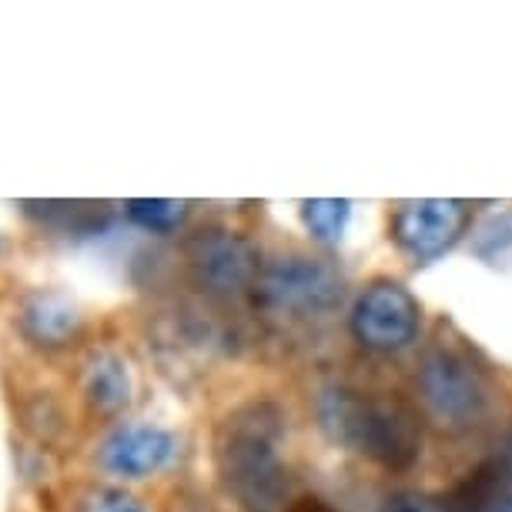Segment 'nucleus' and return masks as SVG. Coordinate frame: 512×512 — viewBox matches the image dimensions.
<instances>
[{
	"label": "nucleus",
	"mask_w": 512,
	"mask_h": 512,
	"mask_svg": "<svg viewBox=\"0 0 512 512\" xmlns=\"http://www.w3.org/2000/svg\"><path fill=\"white\" fill-rule=\"evenodd\" d=\"M178 452V439L158 425H118L101 442L98 462L101 469L124 479H141L168 466Z\"/></svg>",
	"instance_id": "nucleus-8"
},
{
	"label": "nucleus",
	"mask_w": 512,
	"mask_h": 512,
	"mask_svg": "<svg viewBox=\"0 0 512 512\" xmlns=\"http://www.w3.org/2000/svg\"><path fill=\"white\" fill-rule=\"evenodd\" d=\"M255 292L275 312L295 318L325 315L342 302V275L322 258L288 255L262 268Z\"/></svg>",
	"instance_id": "nucleus-3"
},
{
	"label": "nucleus",
	"mask_w": 512,
	"mask_h": 512,
	"mask_svg": "<svg viewBox=\"0 0 512 512\" xmlns=\"http://www.w3.org/2000/svg\"><path fill=\"white\" fill-rule=\"evenodd\" d=\"M278 436L282 425L268 405H245L221 425L218 472L245 512H278L285 506L288 479L278 459Z\"/></svg>",
	"instance_id": "nucleus-1"
},
{
	"label": "nucleus",
	"mask_w": 512,
	"mask_h": 512,
	"mask_svg": "<svg viewBox=\"0 0 512 512\" xmlns=\"http://www.w3.org/2000/svg\"><path fill=\"white\" fill-rule=\"evenodd\" d=\"M188 215L185 201H168V198H138L128 201V218L134 225H141L144 231H158V235H168L175 231Z\"/></svg>",
	"instance_id": "nucleus-12"
},
{
	"label": "nucleus",
	"mask_w": 512,
	"mask_h": 512,
	"mask_svg": "<svg viewBox=\"0 0 512 512\" xmlns=\"http://www.w3.org/2000/svg\"><path fill=\"white\" fill-rule=\"evenodd\" d=\"M322 419L338 442L385 466H405L419 452L412 415L392 402L338 389L322 399Z\"/></svg>",
	"instance_id": "nucleus-2"
},
{
	"label": "nucleus",
	"mask_w": 512,
	"mask_h": 512,
	"mask_svg": "<svg viewBox=\"0 0 512 512\" xmlns=\"http://www.w3.org/2000/svg\"><path fill=\"white\" fill-rule=\"evenodd\" d=\"M352 332L375 352L405 349L419 332V302L395 282H375L359 295L352 312Z\"/></svg>",
	"instance_id": "nucleus-5"
},
{
	"label": "nucleus",
	"mask_w": 512,
	"mask_h": 512,
	"mask_svg": "<svg viewBox=\"0 0 512 512\" xmlns=\"http://www.w3.org/2000/svg\"><path fill=\"white\" fill-rule=\"evenodd\" d=\"M496 512H512V499H509V502H506V506H499V509H496Z\"/></svg>",
	"instance_id": "nucleus-16"
},
{
	"label": "nucleus",
	"mask_w": 512,
	"mask_h": 512,
	"mask_svg": "<svg viewBox=\"0 0 512 512\" xmlns=\"http://www.w3.org/2000/svg\"><path fill=\"white\" fill-rule=\"evenodd\" d=\"M77 512H144V506L121 489H91Z\"/></svg>",
	"instance_id": "nucleus-13"
},
{
	"label": "nucleus",
	"mask_w": 512,
	"mask_h": 512,
	"mask_svg": "<svg viewBox=\"0 0 512 512\" xmlns=\"http://www.w3.org/2000/svg\"><path fill=\"white\" fill-rule=\"evenodd\" d=\"M469 218L466 201L452 198H422L409 201L395 211V241L419 262H432L442 251L452 248V241L462 235Z\"/></svg>",
	"instance_id": "nucleus-7"
},
{
	"label": "nucleus",
	"mask_w": 512,
	"mask_h": 512,
	"mask_svg": "<svg viewBox=\"0 0 512 512\" xmlns=\"http://www.w3.org/2000/svg\"><path fill=\"white\" fill-rule=\"evenodd\" d=\"M419 389L432 415L452 425L476 419L482 412V402H486L482 375L472 369L462 355H452V352H436L425 359Z\"/></svg>",
	"instance_id": "nucleus-6"
},
{
	"label": "nucleus",
	"mask_w": 512,
	"mask_h": 512,
	"mask_svg": "<svg viewBox=\"0 0 512 512\" xmlns=\"http://www.w3.org/2000/svg\"><path fill=\"white\" fill-rule=\"evenodd\" d=\"M382 512H452L449 506H442L439 499H429V496H419V492H399L385 502Z\"/></svg>",
	"instance_id": "nucleus-15"
},
{
	"label": "nucleus",
	"mask_w": 512,
	"mask_h": 512,
	"mask_svg": "<svg viewBox=\"0 0 512 512\" xmlns=\"http://www.w3.org/2000/svg\"><path fill=\"white\" fill-rule=\"evenodd\" d=\"M476 248H479V255H486V258H499V251L512 248V211L496 221H489V225L479 231Z\"/></svg>",
	"instance_id": "nucleus-14"
},
{
	"label": "nucleus",
	"mask_w": 512,
	"mask_h": 512,
	"mask_svg": "<svg viewBox=\"0 0 512 512\" xmlns=\"http://www.w3.org/2000/svg\"><path fill=\"white\" fill-rule=\"evenodd\" d=\"M84 395L98 412H118L131 399V379L118 355L98 352L84 369Z\"/></svg>",
	"instance_id": "nucleus-10"
},
{
	"label": "nucleus",
	"mask_w": 512,
	"mask_h": 512,
	"mask_svg": "<svg viewBox=\"0 0 512 512\" xmlns=\"http://www.w3.org/2000/svg\"><path fill=\"white\" fill-rule=\"evenodd\" d=\"M352 205L345 198H315L302 205V221L318 241H338L349 221Z\"/></svg>",
	"instance_id": "nucleus-11"
},
{
	"label": "nucleus",
	"mask_w": 512,
	"mask_h": 512,
	"mask_svg": "<svg viewBox=\"0 0 512 512\" xmlns=\"http://www.w3.org/2000/svg\"><path fill=\"white\" fill-rule=\"evenodd\" d=\"M188 262L198 285L208 295L231 298L258 285L262 265L251 241L231 235V231H201L188 245Z\"/></svg>",
	"instance_id": "nucleus-4"
},
{
	"label": "nucleus",
	"mask_w": 512,
	"mask_h": 512,
	"mask_svg": "<svg viewBox=\"0 0 512 512\" xmlns=\"http://www.w3.org/2000/svg\"><path fill=\"white\" fill-rule=\"evenodd\" d=\"M77 308L57 292H34L24 298L21 305V332L31 338L34 345L44 349H57L67 345L77 335Z\"/></svg>",
	"instance_id": "nucleus-9"
}]
</instances>
